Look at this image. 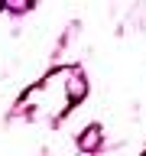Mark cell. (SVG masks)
<instances>
[{"label": "cell", "instance_id": "6da1fadb", "mask_svg": "<svg viewBox=\"0 0 146 156\" xmlns=\"http://www.w3.org/2000/svg\"><path fill=\"white\" fill-rule=\"evenodd\" d=\"M78 146H81L85 153H94L97 146H101V127H88V133H81Z\"/></svg>", "mask_w": 146, "mask_h": 156}]
</instances>
